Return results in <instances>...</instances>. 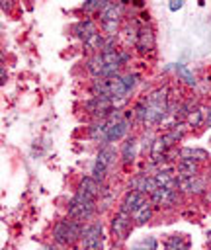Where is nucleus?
Here are the masks:
<instances>
[{
  "mask_svg": "<svg viewBox=\"0 0 211 250\" xmlns=\"http://www.w3.org/2000/svg\"><path fill=\"white\" fill-rule=\"evenodd\" d=\"M168 94H170L168 88H156L145 98V102H147V121L145 123L158 125L166 117V113H168Z\"/></svg>",
  "mask_w": 211,
  "mask_h": 250,
  "instance_id": "f257e3e1",
  "label": "nucleus"
},
{
  "mask_svg": "<svg viewBox=\"0 0 211 250\" xmlns=\"http://www.w3.org/2000/svg\"><path fill=\"white\" fill-rule=\"evenodd\" d=\"M82 225L80 221H74V219H63L55 225L53 229V238L57 240V244H70L74 242L78 236H82Z\"/></svg>",
  "mask_w": 211,
  "mask_h": 250,
  "instance_id": "f03ea898",
  "label": "nucleus"
},
{
  "mask_svg": "<svg viewBox=\"0 0 211 250\" xmlns=\"http://www.w3.org/2000/svg\"><path fill=\"white\" fill-rule=\"evenodd\" d=\"M94 211H96V199L84 195L82 191H76V195L72 197L70 207H68L70 219H74V221H86V219H90L94 215Z\"/></svg>",
  "mask_w": 211,
  "mask_h": 250,
  "instance_id": "7ed1b4c3",
  "label": "nucleus"
},
{
  "mask_svg": "<svg viewBox=\"0 0 211 250\" xmlns=\"http://www.w3.org/2000/svg\"><path fill=\"white\" fill-rule=\"evenodd\" d=\"M121 14H123V6H121V4H113V2H106L104 8L100 10L102 29H104L106 33H109V37H113V33L117 31Z\"/></svg>",
  "mask_w": 211,
  "mask_h": 250,
  "instance_id": "20e7f679",
  "label": "nucleus"
},
{
  "mask_svg": "<svg viewBox=\"0 0 211 250\" xmlns=\"http://www.w3.org/2000/svg\"><path fill=\"white\" fill-rule=\"evenodd\" d=\"M82 250H102V225L94 223L82 230Z\"/></svg>",
  "mask_w": 211,
  "mask_h": 250,
  "instance_id": "39448f33",
  "label": "nucleus"
},
{
  "mask_svg": "<svg viewBox=\"0 0 211 250\" xmlns=\"http://www.w3.org/2000/svg\"><path fill=\"white\" fill-rule=\"evenodd\" d=\"M131 215L125 213V211H119L113 219H111V230L113 234L119 238V240H125L129 236V230H131Z\"/></svg>",
  "mask_w": 211,
  "mask_h": 250,
  "instance_id": "423d86ee",
  "label": "nucleus"
},
{
  "mask_svg": "<svg viewBox=\"0 0 211 250\" xmlns=\"http://www.w3.org/2000/svg\"><path fill=\"white\" fill-rule=\"evenodd\" d=\"M84 107L88 109V113H92L96 117H107L113 111L111 100H107V98H92L84 104Z\"/></svg>",
  "mask_w": 211,
  "mask_h": 250,
  "instance_id": "0eeeda50",
  "label": "nucleus"
},
{
  "mask_svg": "<svg viewBox=\"0 0 211 250\" xmlns=\"http://www.w3.org/2000/svg\"><path fill=\"white\" fill-rule=\"evenodd\" d=\"M172 145H174V141H172L168 135H162V137L154 139V143H152V146H150V160H152V162L164 160V158H166V150H168Z\"/></svg>",
  "mask_w": 211,
  "mask_h": 250,
  "instance_id": "6e6552de",
  "label": "nucleus"
},
{
  "mask_svg": "<svg viewBox=\"0 0 211 250\" xmlns=\"http://www.w3.org/2000/svg\"><path fill=\"white\" fill-rule=\"evenodd\" d=\"M106 80H107V92H109V100L127 98L129 90H127V86H125V82H123V76L113 74V76H107Z\"/></svg>",
  "mask_w": 211,
  "mask_h": 250,
  "instance_id": "1a4fd4ad",
  "label": "nucleus"
},
{
  "mask_svg": "<svg viewBox=\"0 0 211 250\" xmlns=\"http://www.w3.org/2000/svg\"><path fill=\"white\" fill-rule=\"evenodd\" d=\"M150 201H152L154 205H160V207H170V205H174V201H176V191L170 189V188L158 186V188L150 193Z\"/></svg>",
  "mask_w": 211,
  "mask_h": 250,
  "instance_id": "9d476101",
  "label": "nucleus"
},
{
  "mask_svg": "<svg viewBox=\"0 0 211 250\" xmlns=\"http://www.w3.org/2000/svg\"><path fill=\"white\" fill-rule=\"evenodd\" d=\"M145 203H147V201H145V193L131 189V191H129V193L123 197L121 211H125V213H135V211H137V209H141Z\"/></svg>",
  "mask_w": 211,
  "mask_h": 250,
  "instance_id": "9b49d317",
  "label": "nucleus"
},
{
  "mask_svg": "<svg viewBox=\"0 0 211 250\" xmlns=\"http://www.w3.org/2000/svg\"><path fill=\"white\" fill-rule=\"evenodd\" d=\"M131 188H133L135 191H141V193H152L158 186H156L154 178H148V176H145V174H139V176H135V178L131 180Z\"/></svg>",
  "mask_w": 211,
  "mask_h": 250,
  "instance_id": "f8f14e48",
  "label": "nucleus"
},
{
  "mask_svg": "<svg viewBox=\"0 0 211 250\" xmlns=\"http://www.w3.org/2000/svg\"><path fill=\"white\" fill-rule=\"evenodd\" d=\"M135 47L139 49V51H152L154 49V33H152V29L150 27H141L139 29V35H137V43H135Z\"/></svg>",
  "mask_w": 211,
  "mask_h": 250,
  "instance_id": "ddd939ff",
  "label": "nucleus"
},
{
  "mask_svg": "<svg viewBox=\"0 0 211 250\" xmlns=\"http://www.w3.org/2000/svg\"><path fill=\"white\" fill-rule=\"evenodd\" d=\"M74 33H76L78 39L86 41L88 37H92L94 33H98V29H96V23L92 20H82V21H78L74 25Z\"/></svg>",
  "mask_w": 211,
  "mask_h": 250,
  "instance_id": "4468645a",
  "label": "nucleus"
},
{
  "mask_svg": "<svg viewBox=\"0 0 211 250\" xmlns=\"http://www.w3.org/2000/svg\"><path fill=\"white\" fill-rule=\"evenodd\" d=\"M154 182H156V186H162V188H170V189H174V188H178V178L176 176H172V172H168V170H160V172H156L154 176Z\"/></svg>",
  "mask_w": 211,
  "mask_h": 250,
  "instance_id": "2eb2a0df",
  "label": "nucleus"
},
{
  "mask_svg": "<svg viewBox=\"0 0 211 250\" xmlns=\"http://www.w3.org/2000/svg\"><path fill=\"white\" fill-rule=\"evenodd\" d=\"M78 191H82L84 195H88V197L96 199V197H98V193H100V186H98V180H94L92 176L84 178V180L80 182V188H78Z\"/></svg>",
  "mask_w": 211,
  "mask_h": 250,
  "instance_id": "dca6fc26",
  "label": "nucleus"
},
{
  "mask_svg": "<svg viewBox=\"0 0 211 250\" xmlns=\"http://www.w3.org/2000/svg\"><path fill=\"white\" fill-rule=\"evenodd\" d=\"M90 137L100 141V143H104V145H107V121L106 119L104 121H96L90 127Z\"/></svg>",
  "mask_w": 211,
  "mask_h": 250,
  "instance_id": "f3484780",
  "label": "nucleus"
},
{
  "mask_svg": "<svg viewBox=\"0 0 211 250\" xmlns=\"http://www.w3.org/2000/svg\"><path fill=\"white\" fill-rule=\"evenodd\" d=\"M191 176H197V164L193 160L182 158L178 162V178H191Z\"/></svg>",
  "mask_w": 211,
  "mask_h": 250,
  "instance_id": "a211bd4d",
  "label": "nucleus"
},
{
  "mask_svg": "<svg viewBox=\"0 0 211 250\" xmlns=\"http://www.w3.org/2000/svg\"><path fill=\"white\" fill-rule=\"evenodd\" d=\"M178 188H182L184 191H201L203 189V182L197 176L191 178H178Z\"/></svg>",
  "mask_w": 211,
  "mask_h": 250,
  "instance_id": "6ab92c4d",
  "label": "nucleus"
},
{
  "mask_svg": "<svg viewBox=\"0 0 211 250\" xmlns=\"http://www.w3.org/2000/svg\"><path fill=\"white\" fill-rule=\"evenodd\" d=\"M180 156L182 158H186V160H207L209 158V154L203 150V148H190V146H186V148H182L180 150Z\"/></svg>",
  "mask_w": 211,
  "mask_h": 250,
  "instance_id": "aec40b11",
  "label": "nucleus"
},
{
  "mask_svg": "<svg viewBox=\"0 0 211 250\" xmlns=\"http://www.w3.org/2000/svg\"><path fill=\"white\" fill-rule=\"evenodd\" d=\"M186 123H188L190 127H199L201 123H205V109H203V107H193V109L188 113Z\"/></svg>",
  "mask_w": 211,
  "mask_h": 250,
  "instance_id": "412c9836",
  "label": "nucleus"
},
{
  "mask_svg": "<svg viewBox=\"0 0 211 250\" xmlns=\"http://www.w3.org/2000/svg\"><path fill=\"white\" fill-rule=\"evenodd\" d=\"M96 160H100L104 166H111L113 162H115V150L109 146V145H104L102 148H100V152H98V158Z\"/></svg>",
  "mask_w": 211,
  "mask_h": 250,
  "instance_id": "4be33fe9",
  "label": "nucleus"
},
{
  "mask_svg": "<svg viewBox=\"0 0 211 250\" xmlns=\"http://www.w3.org/2000/svg\"><path fill=\"white\" fill-rule=\"evenodd\" d=\"M135 152H137V141L131 137L123 143V148H121V158L123 162H131L135 158Z\"/></svg>",
  "mask_w": 211,
  "mask_h": 250,
  "instance_id": "5701e85b",
  "label": "nucleus"
},
{
  "mask_svg": "<svg viewBox=\"0 0 211 250\" xmlns=\"http://www.w3.org/2000/svg\"><path fill=\"white\" fill-rule=\"evenodd\" d=\"M176 74H178V80H182L184 84H188V86H195V76H193V72H191L188 66L178 64V66H176Z\"/></svg>",
  "mask_w": 211,
  "mask_h": 250,
  "instance_id": "b1692460",
  "label": "nucleus"
},
{
  "mask_svg": "<svg viewBox=\"0 0 211 250\" xmlns=\"http://www.w3.org/2000/svg\"><path fill=\"white\" fill-rule=\"evenodd\" d=\"M150 215H152V205L147 201L141 209H137V211L133 213V221H137L139 225H145V223L150 219Z\"/></svg>",
  "mask_w": 211,
  "mask_h": 250,
  "instance_id": "393cba45",
  "label": "nucleus"
},
{
  "mask_svg": "<svg viewBox=\"0 0 211 250\" xmlns=\"http://www.w3.org/2000/svg\"><path fill=\"white\" fill-rule=\"evenodd\" d=\"M84 45L90 49V51H98V49H104V45H106V39L100 35V31L98 33H94L92 37H88L86 41H84Z\"/></svg>",
  "mask_w": 211,
  "mask_h": 250,
  "instance_id": "a878e982",
  "label": "nucleus"
},
{
  "mask_svg": "<svg viewBox=\"0 0 211 250\" xmlns=\"http://www.w3.org/2000/svg\"><path fill=\"white\" fill-rule=\"evenodd\" d=\"M184 248H188V242L184 240V236L174 234L166 240V250H184Z\"/></svg>",
  "mask_w": 211,
  "mask_h": 250,
  "instance_id": "bb28decb",
  "label": "nucleus"
},
{
  "mask_svg": "<svg viewBox=\"0 0 211 250\" xmlns=\"http://www.w3.org/2000/svg\"><path fill=\"white\" fill-rule=\"evenodd\" d=\"M131 250H156V240L152 236H147V238L139 240L137 244H133Z\"/></svg>",
  "mask_w": 211,
  "mask_h": 250,
  "instance_id": "cd10ccee",
  "label": "nucleus"
},
{
  "mask_svg": "<svg viewBox=\"0 0 211 250\" xmlns=\"http://www.w3.org/2000/svg\"><path fill=\"white\" fill-rule=\"evenodd\" d=\"M106 170H107V166H104L100 160H96L94 166H92V178L98 180V182H102L106 178Z\"/></svg>",
  "mask_w": 211,
  "mask_h": 250,
  "instance_id": "c85d7f7f",
  "label": "nucleus"
},
{
  "mask_svg": "<svg viewBox=\"0 0 211 250\" xmlns=\"http://www.w3.org/2000/svg\"><path fill=\"white\" fill-rule=\"evenodd\" d=\"M104 4L106 2H100V0H88V2H84V10L86 12H92V10H98L100 12L104 8Z\"/></svg>",
  "mask_w": 211,
  "mask_h": 250,
  "instance_id": "c756f323",
  "label": "nucleus"
},
{
  "mask_svg": "<svg viewBox=\"0 0 211 250\" xmlns=\"http://www.w3.org/2000/svg\"><path fill=\"white\" fill-rule=\"evenodd\" d=\"M137 80H139V76H137V74H125V76H123V82H125V86H127V90H129V92L135 88Z\"/></svg>",
  "mask_w": 211,
  "mask_h": 250,
  "instance_id": "7c9ffc66",
  "label": "nucleus"
},
{
  "mask_svg": "<svg viewBox=\"0 0 211 250\" xmlns=\"http://www.w3.org/2000/svg\"><path fill=\"white\" fill-rule=\"evenodd\" d=\"M205 125H207V127H211V109H207V111H205Z\"/></svg>",
  "mask_w": 211,
  "mask_h": 250,
  "instance_id": "2f4dec72",
  "label": "nucleus"
},
{
  "mask_svg": "<svg viewBox=\"0 0 211 250\" xmlns=\"http://www.w3.org/2000/svg\"><path fill=\"white\" fill-rule=\"evenodd\" d=\"M182 6H184V2H172L170 4V10H180Z\"/></svg>",
  "mask_w": 211,
  "mask_h": 250,
  "instance_id": "473e14b6",
  "label": "nucleus"
},
{
  "mask_svg": "<svg viewBox=\"0 0 211 250\" xmlns=\"http://www.w3.org/2000/svg\"><path fill=\"white\" fill-rule=\"evenodd\" d=\"M2 84H6V70H4V66H2Z\"/></svg>",
  "mask_w": 211,
  "mask_h": 250,
  "instance_id": "72a5a7b5",
  "label": "nucleus"
},
{
  "mask_svg": "<svg viewBox=\"0 0 211 250\" xmlns=\"http://www.w3.org/2000/svg\"><path fill=\"white\" fill-rule=\"evenodd\" d=\"M43 250H57V248H55V246H45Z\"/></svg>",
  "mask_w": 211,
  "mask_h": 250,
  "instance_id": "f704fd0d",
  "label": "nucleus"
},
{
  "mask_svg": "<svg viewBox=\"0 0 211 250\" xmlns=\"http://www.w3.org/2000/svg\"><path fill=\"white\" fill-rule=\"evenodd\" d=\"M209 250H211V246H209Z\"/></svg>",
  "mask_w": 211,
  "mask_h": 250,
  "instance_id": "c9c22d12",
  "label": "nucleus"
}]
</instances>
